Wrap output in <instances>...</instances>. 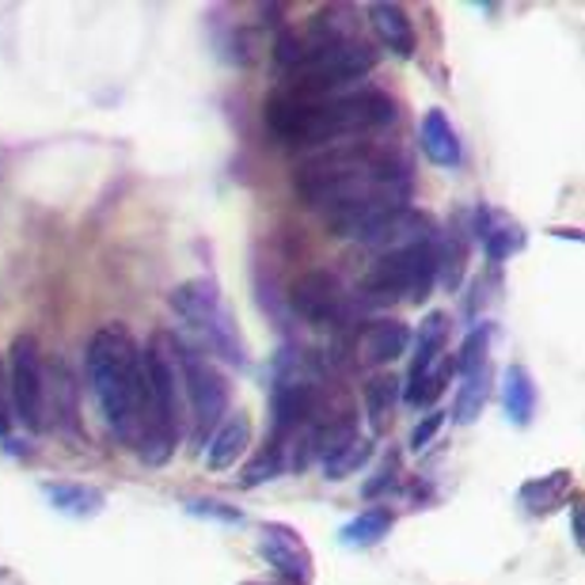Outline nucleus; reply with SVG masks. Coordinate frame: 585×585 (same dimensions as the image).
<instances>
[{
    "mask_svg": "<svg viewBox=\"0 0 585 585\" xmlns=\"http://www.w3.org/2000/svg\"><path fill=\"white\" fill-rule=\"evenodd\" d=\"M300 202L323 210L335 236L365 240L384 217L403 210L411 198L407 164L365 141H343L315 152L292 172Z\"/></svg>",
    "mask_w": 585,
    "mask_h": 585,
    "instance_id": "f257e3e1",
    "label": "nucleus"
},
{
    "mask_svg": "<svg viewBox=\"0 0 585 585\" xmlns=\"http://www.w3.org/2000/svg\"><path fill=\"white\" fill-rule=\"evenodd\" d=\"M263 119L286 145H343L346 137H365L396 122V103L384 91H335V96H304L282 84L263 103Z\"/></svg>",
    "mask_w": 585,
    "mask_h": 585,
    "instance_id": "f03ea898",
    "label": "nucleus"
},
{
    "mask_svg": "<svg viewBox=\"0 0 585 585\" xmlns=\"http://www.w3.org/2000/svg\"><path fill=\"white\" fill-rule=\"evenodd\" d=\"M84 373L111 434L129 449H141L149 434V365L137 338L122 323L99 327L84 353Z\"/></svg>",
    "mask_w": 585,
    "mask_h": 585,
    "instance_id": "7ed1b4c3",
    "label": "nucleus"
},
{
    "mask_svg": "<svg viewBox=\"0 0 585 585\" xmlns=\"http://www.w3.org/2000/svg\"><path fill=\"white\" fill-rule=\"evenodd\" d=\"M149 365V434H145L137 457L145 464L160 468L172 460L175 445L183 437V388H179V365H175L172 331H157L145 350Z\"/></svg>",
    "mask_w": 585,
    "mask_h": 585,
    "instance_id": "20e7f679",
    "label": "nucleus"
},
{
    "mask_svg": "<svg viewBox=\"0 0 585 585\" xmlns=\"http://www.w3.org/2000/svg\"><path fill=\"white\" fill-rule=\"evenodd\" d=\"M172 312L179 320H187L198 335H206V346H210L217 358H225L228 365L244 369L248 365V346H244V335L236 327L233 312H228L225 297H221V286L213 278H190L183 286L172 289Z\"/></svg>",
    "mask_w": 585,
    "mask_h": 585,
    "instance_id": "39448f33",
    "label": "nucleus"
},
{
    "mask_svg": "<svg viewBox=\"0 0 585 585\" xmlns=\"http://www.w3.org/2000/svg\"><path fill=\"white\" fill-rule=\"evenodd\" d=\"M434 286H437V240L384 251L369 266L365 278H361V292H365L369 304H396V300L422 304L434 292Z\"/></svg>",
    "mask_w": 585,
    "mask_h": 585,
    "instance_id": "423d86ee",
    "label": "nucleus"
},
{
    "mask_svg": "<svg viewBox=\"0 0 585 585\" xmlns=\"http://www.w3.org/2000/svg\"><path fill=\"white\" fill-rule=\"evenodd\" d=\"M175 365H179V388L183 403L190 411V437L195 445H206L213 437V430L228 419V376L206 358L202 350H195L190 343H183L179 335H172Z\"/></svg>",
    "mask_w": 585,
    "mask_h": 585,
    "instance_id": "0eeeda50",
    "label": "nucleus"
},
{
    "mask_svg": "<svg viewBox=\"0 0 585 585\" xmlns=\"http://www.w3.org/2000/svg\"><path fill=\"white\" fill-rule=\"evenodd\" d=\"M12 358H8V391L12 407L27 430H46V358L38 350L35 335L12 338Z\"/></svg>",
    "mask_w": 585,
    "mask_h": 585,
    "instance_id": "6e6552de",
    "label": "nucleus"
},
{
    "mask_svg": "<svg viewBox=\"0 0 585 585\" xmlns=\"http://www.w3.org/2000/svg\"><path fill=\"white\" fill-rule=\"evenodd\" d=\"M289 304L312 327H343L350 315V292L331 271H308L304 278L292 282Z\"/></svg>",
    "mask_w": 585,
    "mask_h": 585,
    "instance_id": "1a4fd4ad",
    "label": "nucleus"
},
{
    "mask_svg": "<svg viewBox=\"0 0 585 585\" xmlns=\"http://www.w3.org/2000/svg\"><path fill=\"white\" fill-rule=\"evenodd\" d=\"M259 556L266 559V567H274L282 582L289 585H312L315 578V559L312 548L304 544V536L286 521H266L259 528Z\"/></svg>",
    "mask_w": 585,
    "mask_h": 585,
    "instance_id": "9d476101",
    "label": "nucleus"
},
{
    "mask_svg": "<svg viewBox=\"0 0 585 585\" xmlns=\"http://www.w3.org/2000/svg\"><path fill=\"white\" fill-rule=\"evenodd\" d=\"M407 346H411V331H407L403 320H369L365 327L353 338V358L361 365H391L396 358H403Z\"/></svg>",
    "mask_w": 585,
    "mask_h": 585,
    "instance_id": "9b49d317",
    "label": "nucleus"
},
{
    "mask_svg": "<svg viewBox=\"0 0 585 585\" xmlns=\"http://www.w3.org/2000/svg\"><path fill=\"white\" fill-rule=\"evenodd\" d=\"M475 240L483 244L490 263H502V259L518 256L525 248V233L513 217H506L502 210H490V206H480L475 210V225H472Z\"/></svg>",
    "mask_w": 585,
    "mask_h": 585,
    "instance_id": "f8f14e48",
    "label": "nucleus"
},
{
    "mask_svg": "<svg viewBox=\"0 0 585 585\" xmlns=\"http://www.w3.org/2000/svg\"><path fill=\"white\" fill-rule=\"evenodd\" d=\"M419 145H422V152H426L430 164H437V167H460V160H464L460 134L441 107H430L426 111L422 129H419Z\"/></svg>",
    "mask_w": 585,
    "mask_h": 585,
    "instance_id": "ddd939ff",
    "label": "nucleus"
},
{
    "mask_svg": "<svg viewBox=\"0 0 585 585\" xmlns=\"http://www.w3.org/2000/svg\"><path fill=\"white\" fill-rule=\"evenodd\" d=\"M42 498L53 506L58 513L65 518H76V521H88L96 513H103L107 506V495L99 487H88V483H73V480H46L42 487Z\"/></svg>",
    "mask_w": 585,
    "mask_h": 585,
    "instance_id": "4468645a",
    "label": "nucleus"
},
{
    "mask_svg": "<svg viewBox=\"0 0 585 585\" xmlns=\"http://www.w3.org/2000/svg\"><path fill=\"white\" fill-rule=\"evenodd\" d=\"M248 445H251V419H248V411L228 414V419L221 422L217 430H213L210 441H206V464H210L213 472H225V468H233L236 460L248 452Z\"/></svg>",
    "mask_w": 585,
    "mask_h": 585,
    "instance_id": "2eb2a0df",
    "label": "nucleus"
},
{
    "mask_svg": "<svg viewBox=\"0 0 585 585\" xmlns=\"http://www.w3.org/2000/svg\"><path fill=\"white\" fill-rule=\"evenodd\" d=\"M571 490H574V472L559 468V472H548L540 480H528L525 487L518 490V502L525 506V513L533 518H548L551 510L571 502Z\"/></svg>",
    "mask_w": 585,
    "mask_h": 585,
    "instance_id": "dca6fc26",
    "label": "nucleus"
},
{
    "mask_svg": "<svg viewBox=\"0 0 585 585\" xmlns=\"http://www.w3.org/2000/svg\"><path fill=\"white\" fill-rule=\"evenodd\" d=\"M449 353V312H430L426 320L419 323V335H414V361H411V376H422L426 369H434L437 361Z\"/></svg>",
    "mask_w": 585,
    "mask_h": 585,
    "instance_id": "f3484780",
    "label": "nucleus"
},
{
    "mask_svg": "<svg viewBox=\"0 0 585 585\" xmlns=\"http://www.w3.org/2000/svg\"><path fill=\"white\" fill-rule=\"evenodd\" d=\"M369 23H373L376 38H381L384 46H388L391 53H399V58H411L414 53V23L407 20V12L399 4H373L369 8Z\"/></svg>",
    "mask_w": 585,
    "mask_h": 585,
    "instance_id": "a211bd4d",
    "label": "nucleus"
},
{
    "mask_svg": "<svg viewBox=\"0 0 585 585\" xmlns=\"http://www.w3.org/2000/svg\"><path fill=\"white\" fill-rule=\"evenodd\" d=\"M399 396H403V381L391 373H376L365 384V414H369V426H373V437H384L391 430Z\"/></svg>",
    "mask_w": 585,
    "mask_h": 585,
    "instance_id": "6ab92c4d",
    "label": "nucleus"
},
{
    "mask_svg": "<svg viewBox=\"0 0 585 585\" xmlns=\"http://www.w3.org/2000/svg\"><path fill=\"white\" fill-rule=\"evenodd\" d=\"M487 396H490V361L487 365L464 369V373H460L457 403H452V419H457L460 426H472L483 414V407H487Z\"/></svg>",
    "mask_w": 585,
    "mask_h": 585,
    "instance_id": "aec40b11",
    "label": "nucleus"
},
{
    "mask_svg": "<svg viewBox=\"0 0 585 585\" xmlns=\"http://www.w3.org/2000/svg\"><path fill=\"white\" fill-rule=\"evenodd\" d=\"M502 396H506V414H510L518 426H528L536 414V384L533 373L525 365H510L502 376Z\"/></svg>",
    "mask_w": 585,
    "mask_h": 585,
    "instance_id": "412c9836",
    "label": "nucleus"
},
{
    "mask_svg": "<svg viewBox=\"0 0 585 585\" xmlns=\"http://www.w3.org/2000/svg\"><path fill=\"white\" fill-rule=\"evenodd\" d=\"M391 521H396L391 518V510H384V506H369V510L358 513L350 525H343L338 540H343V548H376V544L391 533Z\"/></svg>",
    "mask_w": 585,
    "mask_h": 585,
    "instance_id": "4be33fe9",
    "label": "nucleus"
},
{
    "mask_svg": "<svg viewBox=\"0 0 585 585\" xmlns=\"http://www.w3.org/2000/svg\"><path fill=\"white\" fill-rule=\"evenodd\" d=\"M373 452H376V445H373V437H353L350 445H343L338 452H331L327 460H323V475L327 480H346V475H353V472H361V468L373 460Z\"/></svg>",
    "mask_w": 585,
    "mask_h": 585,
    "instance_id": "5701e85b",
    "label": "nucleus"
},
{
    "mask_svg": "<svg viewBox=\"0 0 585 585\" xmlns=\"http://www.w3.org/2000/svg\"><path fill=\"white\" fill-rule=\"evenodd\" d=\"M282 472H289L286 445H282V441H266V449H259V457L251 460L248 468H244L240 483H244L248 490H256V487H263V483L278 480Z\"/></svg>",
    "mask_w": 585,
    "mask_h": 585,
    "instance_id": "b1692460",
    "label": "nucleus"
},
{
    "mask_svg": "<svg viewBox=\"0 0 585 585\" xmlns=\"http://www.w3.org/2000/svg\"><path fill=\"white\" fill-rule=\"evenodd\" d=\"M187 510L198 513V518H221V521H228V525H240V521H244L240 510H233V506L217 502V498H198V502H190Z\"/></svg>",
    "mask_w": 585,
    "mask_h": 585,
    "instance_id": "393cba45",
    "label": "nucleus"
},
{
    "mask_svg": "<svg viewBox=\"0 0 585 585\" xmlns=\"http://www.w3.org/2000/svg\"><path fill=\"white\" fill-rule=\"evenodd\" d=\"M441 426H445V411H430L426 419H422L419 426L411 430V449H414V452H419V449H426V445L434 441V437H437V430H441Z\"/></svg>",
    "mask_w": 585,
    "mask_h": 585,
    "instance_id": "a878e982",
    "label": "nucleus"
},
{
    "mask_svg": "<svg viewBox=\"0 0 585 585\" xmlns=\"http://www.w3.org/2000/svg\"><path fill=\"white\" fill-rule=\"evenodd\" d=\"M12 430V391H8V369L0 361V437H8Z\"/></svg>",
    "mask_w": 585,
    "mask_h": 585,
    "instance_id": "bb28decb",
    "label": "nucleus"
},
{
    "mask_svg": "<svg viewBox=\"0 0 585 585\" xmlns=\"http://www.w3.org/2000/svg\"><path fill=\"white\" fill-rule=\"evenodd\" d=\"M396 468H399V464H396V457H391L388 464H384L381 480H373V483H369V487H365V495L373 498V495H381L384 487H391V483H396Z\"/></svg>",
    "mask_w": 585,
    "mask_h": 585,
    "instance_id": "cd10ccee",
    "label": "nucleus"
},
{
    "mask_svg": "<svg viewBox=\"0 0 585 585\" xmlns=\"http://www.w3.org/2000/svg\"><path fill=\"white\" fill-rule=\"evenodd\" d=\"M571 521H574V544L582 548V544H585V518H582V502H578V498L571 502Z\"/></svg>",
    "mask_w": 585,
    "mask_h": 585,
    "instance_id": "c85d7f7f",
    "label": "nucleus"
},
{
    "mask_svg": "<svg viewBox=\"0 0 585 585\" xmlns=\"http://www.w3.org/2000/svg\"><path fill=\"white\" fill-rule=\"evenodd\" d=\"M244 585H278V582H244Z\"/></svg>",
    "mask_w": 585,
    "mask_h": 585,
    "instance_id": "c756f323",
    "label": "nucleus"
}]
</instances>
